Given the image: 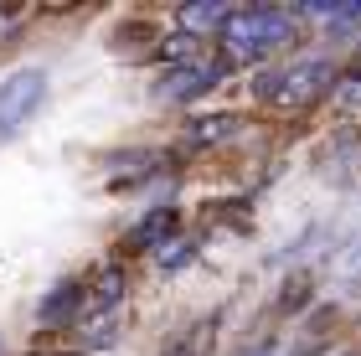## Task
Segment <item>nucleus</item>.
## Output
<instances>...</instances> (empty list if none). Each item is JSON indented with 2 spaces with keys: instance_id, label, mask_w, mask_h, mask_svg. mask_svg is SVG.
Returning a JSON list of instances; mask_svg holds the SVG:
<instances>
[{
  "instance_id": "f257e3e1",
  "label": "nucleus",
  "mask_w": 361,
  "mask_h": 356,
  "mask_svg": "<svg viewBox=\"0 0 361 356\" xmlns=\"http://www.w3.org/2000/svg\"><path fill=\"white\" fill-rule=\"evenodd\" d=\"M300 42V21L294 11L284 6H243V11H227V21L217 31V52L227 68H258L279 52Z\"/></svg>"
},
{
  "instance_id": "f03ea898",
  "label": "nucleus",
  "mask_w": 361,
  "mask_h": 356,
  "mask_svg": "<svg viewBox=\"0 0 361 356\" xmlns=\"http://www.w3.org/2000/svg\"><path fill=\"white\" fill-rule=\"evenodd\" d=\"M341 83V68L320 52H305V57H289L279 68H264L253 78V99L269 104V109H284V114H300V109H315L320 99H331Z\"/></svg>"
},
{
  "instance_id": "7ed1b4c3",
  "label": "nucleus",
  "mask_w": 361,
  "mask_h": 356,
  "mask_svg": "<svg viewBox=\"0 0 361 356\" xmlns=\"http://www.w3.org/2000/svg\"><path fill=\"white\" fill-rule=\"evenodd\" d=\"M47 99V73L42 68H16L0 78V145H6L11 135H21L26 119L42 109Z\"/></svg>"
},
{
  "instance_id": "20e7f679",
  "label": "nucleus",
  "mask_w": 361,
  "mask_h": 356,
  "mask_svg": "<svg viewBox=\"0 0 361 356\" xmlns=\"http://www.w3.org/2000/svg\"><path fill=\"white\" fill-rule=\"evenodd\" d=\"M227 78V62L222 57H191V62H176V68H166L155 78V99L160 104H191L202 99V93H212Z\"/></svg>"
},
{
  "instance_id": "39448f33",
  "label": "nucleus",
  "mask_w": 361,
  "mask_h": 356,
  "mask_svg": "<svg viewBox=\"0 0 361 356\" xmlns=\"http://www.w3.org/2000/svg\"><path fill=\"white\" fill-rule=\"evenodd\" d=\"M238 129H243L238 114H202V119L186 124V145H191V150H212V145L238 140Z\"/></svg>"
},
{
  "instance_id": "423d86ee",
  "label": "nucleus",
  "mask_w": 361,
  "mask_h": 356,
  "mask_svg": "<svg viewBox=\"0 0 361 356\" xmlns=\"http://www.w3.org/2000/svg\"><path fill=\"white\" fill-rule=\"evenodd\" d=\"M171 228H176V212H171V207H160V212H155V217H145V222H140V228L129 233L124 243H129L135 253H155L160 243L171 238Z\"/></svg>"
},
{
  "instance_id": "0eeeda50",
  "label": "nucleus",
  "mask_w": 361,
  "mask_h": 356,
  "mask_svg": "<svg viewBox=\"0 0 361 356\" xmlns=\"http://www.w3.org/2000/svg\"><path fill=\"white\" fill-rule=\"evenodd\" d=\"M186 258H196V243H191V238H166V243L155 248V264L166 269V274H171V269H180Z\"/></svg>"
},
{
  "instance_id": "6e6552de",
  "label": "nucleus",
  "mask_w": 361,
  "mask_h": 356,
  "mask_svg": "<svg viewBox=\"0 0 361 356\" xmlns=\"http://www.w3.org/2000/svg\"><path fill=\"white\" fill-rule=\"evenodd\" d=\"M331 99L341 104V114H356V119H361V73H346V78L336 83Z\"/></svg>"
}]
</instances>
